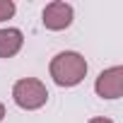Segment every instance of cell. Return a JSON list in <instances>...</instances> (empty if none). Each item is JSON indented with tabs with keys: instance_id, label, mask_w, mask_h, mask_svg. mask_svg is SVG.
<instances>
[{
	"instance_id": "obj_7",
	"label": "cell",
	"mask_w": 123,
	"mask_h": 123,
	"mask_svg": "<svg viewBox=\"0 0 123 123\" xmlns=\"http://www.w3.org/2000/svg\"><path fill=\"white\" fill-rule=\"evenodd\" d=\"M89 123H113V121H111V118H92Z\"/></svg>"
},
{
	"instance_id": "obj_2",
	"label": "cell",
	"mask_w": 123,
	"mask_h": 123,
	"mask_svg": "<svg viewBox=\"0 0 123 123\" xmlns=\"http://www.w3.org/2000/svg\"><path fill=\"white\" fill-rule=\"evenodd\" d=\"M12 99L19 109H27V111H34V109H41L48 99V89L41 80H34V77H22L15 82L12 87Z\"/></svg>"
},
{
	"instance_id": "obj_6",
	"label": "cell",
	"mask_w": 123,
	"mask_h": 123,
	"mask_svg": "<svg viewBox=\"0 0 123 123\" xmlns=\"http://www.w3.org/2000/svg\"><path fill=\"white\" fill-rule=\"evenodd\" d=\"M15 15V3L12 0H0V22H5Z\"/></svg>"
},
{
	"instance_id": "obj_8",
	"label": "cell",
	"mask_w": 123,
	"mask_h": 123,
	"mask_svg": "<svg viewBox=\"0 0 123 123\" xmlns=\"http://www.w3.org/2000/svg\"><path fill=\"white\" fill-rule=\"evenodd\" d=\"M5 118V106H3V101H0V121Z\"/></svg>"
},
{
	"instance_id": "obj_4",
	"label": "cell",
	"mask_w": 123,
	"mask_h": 123,
	"mask_svg": "<svg viewBox=\"0 0 123 123\" xmlns=\"http://www.w3.org/2000/svg\"><path fill=\"white\" fill-rule=\"evenodd\" d=\"M73 22V7L63 0H55V3H48L43 7V27L51 31H60L68 29Z\"/></svg>"
},
{
	"instance_id": "obj_3",
	"label": "cell",
	"mask_w": 123,
	"mask_h": 123,
	"mask_svg": "<svg viewBox=\"0 0 123 123\" xmlns=\"http://www.w3.org/2000/svg\"><path fill=\"white\" fill-rule=\"evenodd\" d=\"M94 92L101 99H118L123 94V68L113 65V68L104 70L94 82Z\"/></svg>"
},
{
	"instance_id": "obj_1",
	"label": "cell",
	"mask_w": 123,
	"mask_h": 123,
	"mask_svg": "<svg viewBox=\"0 0 123 123\" xmlns=\"http://www.w3.org/2000/svg\"><path fill=\"white\" fill-rule=\"evenodd\" d=\"M51 77L58 87H75L87 75V60L75 51H63L51 60Z\"/></svg>"
},
{
	"instance_id": "obj_5",
	"label": "cell",
	"mask_w": 123,
	"mask_h": 123,
	"mask_svg": "<svg viewBox=\"0 0 123 123\" xmlns=\"http://www.w3.org/2000/svg\"><path fill=\"white\" fill-rule=\"evenodd\" d=\"M24 43V36L19 29H0V58H12L19 53Z\"/></svg>"
}]
</instances>
